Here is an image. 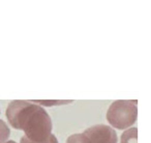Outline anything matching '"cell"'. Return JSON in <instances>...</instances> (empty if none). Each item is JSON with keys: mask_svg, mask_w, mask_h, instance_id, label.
<instances>
[{"mask_svg": "<svg viewBox=\"0 0 151 143\" xmlns=\"http://www.w3.org/2000/svg\"><path fill=\"white\" fill-rule=\"evenodd\" d=\"M6 117L9 124L22 130L25 137L33 143H44L52 134V120L40 106L29 102L16 100L9 104Z\"/></svg>", "mask_w": 151, "mask_h": 143, "instance_id": "6da1fadb", "label": "cell"}, {"mask_svg": "<svg viewBox=\"0 0 151 143\" xmlns=\"http://www.w3.org/2000/svg\"><path fill=\"white\" fill-rule=\"evenodd\" d=\"M136 101L118 100L111 104L107 112V120L113 128L124 130L132 126L136 122L138 116V108Z\"/></svg>", "mask_w": 151, "mask_h": 143, "instance_id": "7a4b0ae2", "label": "cell"}, {"mask_svg": "<svg viewBox=\"0 0 151 143\" xmlns=\"http://www.w3.org/2000/svg\"><path fill=\"white\" fill-rule=\"evenodd\" d=\"M83 134L89 139L90 143H117V134L111 126L96 124L86 129Z\"/></svg>", "mask_w": 151, "mask_h": 143, "instance_id": "3957f363", "label": "cell"}, {"mask_svg": "<svg viewBox=\"0 0 151 143\" xmlns=\"http://www.w3.org/2000/svg\"><path fill=\"white\" fill-rule=\"evenodd\" d=\"M138 142V129L130 128L127 129L122 134L120 143H137Z\"/></svg>", "mask_w": 151, "mask_h": 143, "instance_id": "277c9868", "label": "cell"}, {"mask_svg": "<svg viewBox=\"0 0 151 143\" xmlns=\"http://www.w3.org/2000/svg\"><path fill=\"white\" fill-rule=\"evenodd\" d=\"M9 134H11V131H9L7 124L3 120L0 119V143L6 142L9 137Z\"/></svg>", "mask_w": 151, "mask_h": 143, "instance_id": "5b68a950", "label": "cell"}, {"mask_svg": "<svg viewBox=\"0 0 151 143\" xmlns=\"http://www.w3.org/2000/svg\"><path fill=\"white\" fill-rule=\"evenodd\" d=\"M66 143H90L89 139L84 134H73L67 138Z\"/></svg>", "mask_w": 151, "mask_h": 143, "instance_id": "8992f818", "label": "cell"}, {"mask_svg": "<svg viewBox=\"0 0 151 143\" xmlns=\"http://www.w3.org/2000/svg\"><path fill=\"white\" fill-rule=\"evenodd\" d=\"M34 103H40L45 106H54V105H64V104H68L71 103L73 101H38V100H35V101H32Z\"/></svg>", "mask_w": 151, "mask_h": 143, "instance_id": "52a82bcc", "label": "cell"}, {"mask_svg": "<svg viewBox=\"0 0 151 143\" xmlns=\"http://www.w3.org/2000/svg\"><path fill=\"white\" fill-rule=\"evenodd\" d=\"M20 143H33V142H31V141L28 140V139L26 138L25 136H23L21 138V140H20ZM44 143H58V140H57V138L55 137V135L51 134V136H50V138H49V140L46 141V142H44Z\"/></svg>", "mask_w": 151, "mask_h": 143, "instance_id": "ba28073f", "label": "cell"}, {"mask_svg": "<svg viewBox=\"0 0 151 143\" xmlns=\"http://www.w3.org/2000/svg\"><path fill=\"white\" fill-rule=\"evenodd\" d=\"M5 143H16V142H15V141H12L11 140V141H7V142H5Z\"/></svg>", "mask_w": 151, "mask_h": 143, "instance_id": "9c48e42d", "label": "cell"}]
</instances>
